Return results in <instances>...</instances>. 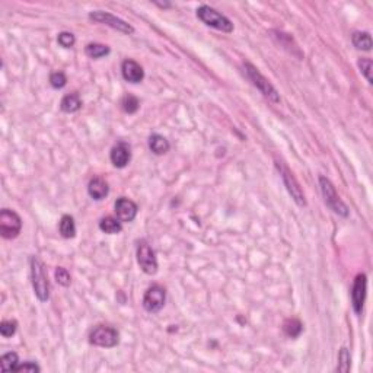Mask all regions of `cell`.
<instances>
[{"label": "cell", "mask_w": 373, "mask_h": 373, "mask_svg": "<svg viewBox=\"0 0 373 373\" xmlns=\"http://www.w3.org/2000/svg\"><path fill=\"white\" fill-rule=\"evenodd\" d=\"M244 69H245L246 76L249 77V81L252 82V85L258 91L264 95L265 98H268L273 102H280V96H279V93L276 91V88L265 79L261 73L258 72L257 67H254L251 63H245L244 64Z\"/></svg>", "instance_id": "obj_3"}, {"label": "cell", "mask_w": 373, "mask_h": 373, "mask_svg": "<svg viewBox=\"0 0 373 373\" xmlns=\"http://www.w3.org/2000/svg\"><path fill=\"white\" fill-rule=\"evenodd\" d=\"M165 299H166V291L164 287L159 284H153L146 290L143 298V308L150 313H156L164 308Z\"/></svg>", "instance_id": "obj_9"}, {"label": "cell", "mask_w": 373, "mask_h": 373, "mask_svg": "<svg viewBox=\"0 0 373 373\" xmlns=\"http://www.w3.org/2000/svg\"><path fill=\"white\" fill-rule=\"evenodd\" d=\"M111 162L114 166H117V168H124V166H127L128 162H130V159H131V152H130V146L127 143H124V142H121L119 145H115L112 147V150H111Z\"/></svg>", "instance_id": "obj_14"}, {"label": "cell", "mask_w": 373, "mask_h": 373, "mask_svg": "<svg viewBox=\"0 0 373 373\" xmlns=\"http://www.w3.org/2000/svg\"><path fill=\"white\" fill-rule=\"evenodd\" d=\"M372 60L370 58H362L360 62H359V67H360V70L362 73L364 74V77L367 79V82L372 83Z\"/></svg>", "instance_id": "obj_29"}, {"label": "cell", "mask_w": 373, "mask_h": 373, "mask_svg": "<svg viewBox=\"0 0 373 373\" xmlns=\"http://www.w3.org/2000/svg\"><path fill=\"white\" fill-rule=\"evenodd\" d=\"M22 220L16 211L3 209L0 211V233L5 239H13L21 233Z\"/></svg>", "instance_id": "obj_5"}, {"label": "cell", "mask_w": 373, "mask_h": 373, "mask_svg": "<svg viewBox=\"0 0 373 373\" xmlns=\"http://www.w3.org/2000/svg\"><path fill=\"white\" fill-rule=\"evenodd\" d=\"M57 41H58V44L62 47H64V48H70V47L74 46L76 38H74V35H73L72 32H62V34H58Z\"/></svg>", "instance_id": "obj_30"}, {"label": "cell", "mask_w": 373, "mask_h": 373, "mask_svg": "<svg viewBox=\"0 0 373 373\" xmlns=\"http://www.w3.org/2000/svg\"><path fill=\"white\" fill-rule=\"evenodd\" d=\"M276 166H277L279 172H280V175H282L284 185L287 187V191L290 192L291 199L296 201V204H298V206L303 207V206L306 204V200H305V194H303V191H302L301 185H299L298 180L295 178V175L290 172V169H289L286 165L283 164V162H276Z\"/></svg>", "instance_id": "obj_6"}, {"label": "cell", "mask_w": 373, "mask_h": 373, "mask_svg": "<svg viewBox=\"0 0 373 373\" xmlns=\"http://www.w3.org/2000/svg\"><path fill=\"white\" fill-rule=\"evenodd\" d=\"M40 366L35 364L34 362H25V363L18 364L15 372H40Z\"/></svg>", "instance_id": "obj_31"}, {"label": "cell", "mask_w": 373, "mask_h": 373, "mask_svg": "<svg viewBox=\"0 0 373 373\" xmlns=\"http://www.w3.org/2000/svg\"><path fill=\"white\" fill-rule=\"evenodd\" d=\"M89 341L93 346L111 348V347H115L119 344V332H117V329H114L112 327L101 325V327L95 328L92 331Z\"/></svg>", "instance_id": "obj_7"}, {"label": "cell", "mask_w": 373, "mask_h": 373, "mask_svg": "<svg viewBox=\"0 0 373 373\" xmlns=\"http://www.w3.org/2000/svg\"><path fill=\"white\" fill-rule=\"evenodd\" d=\"M197 16L207 27L219 29L222 32H232L233 31V24L230 22V19L223 16L222 13H219L218 10H214L210 6H206V5L200 6L197 9Z\"/></svg>", "instance_id": "obj_2"}, {"label": "cell", "mask_w": 373, "mask_h": 373, "mask_svg": "<svg viewBox=\"0 0 373 373\" xmlns=\"http://www.w3.org/2000/svg\"><path fill=\"white\" fill-rule=\"evenodd\" d=\"M89 18L98 24H104V25H108V27L117 29L123 34H133L134 32V28L131 27L130 24H127L126 21L114 16L112 13L108 12H102V10H96V12H91L89 13Z\"/></svg>", "instance_id": "obj_8"}, {"label": "cell", "mask_w": 373, "mask_h": 373, "mask_svg": "<svg viewBox=\"0 0 373 373\" xmlns=\"http://www.w3.org/2000/svg\"><path fill=\"white\" fill-rule=\"evenodd\" d=\"M283 329H284L286 336H289V337H291V338L299 337L302 332L301 321L296 318L286 319V321H284V324H283Z\"/></svg>", "instance_id": "obj_20"}, {"label": "cell", "mask_w": 373, "mask_h": 373, "mask_svg": "<svg viewBox=\"0 0 373 373\" xmlns=\"http://www.w3.org/2000/svg\"><path fill=\"white\" fill-rule=\"evenodd\" d=\"M88 192L93 200H102L108 195L109 187L107 182L104 181L102 178L96 176L89 182V187H88Z\"/></svg>", "instance_id": "obj_15"}, {"label": "cell", "mask_w": 373, "mask_h": 373, "mask_svg": "<svg viewBox=\"0 0 373 373\" xmlns=\"http://www.w3.org/2000/svg\"><path fill=\"white\" fill-rule=\"evenodd\" d=\"M149 147L155 155H164L169 150V142L164 136L153 134L149 139Z\"/></svg>", "instance_id": "obj_16"}, {"label": "cell", "mask_w": 373, "mask_h": 373, "mask_svg": "<svg viewBox=\"0 0 373 373\" xmlns=\"http://www.w3.org/2000/svg\"><path fill=\"white\" fill-rule=\"evenodd\" d=\"M50 83L55 89H62L67 83V77L63 72H54L51 73V76H50Z\"/></svg>", "instance_id": "obj_27"}, {"label": "cell", "mask_w": 373, "mask_h": 373, "mask_svg": "<svg viewBox=\"0 0 373 373\" xmlns=\"http://www.w3.org/2000/svg\"><path fill=\"white\" fill-rule=\"evenodd\" d=\"M31 279L32 287L40 302H47L50 298V283L43 261L36 257L31 258Z\"/></svg>", "instance_id": "obj_1"}, {"label": "cell", "mask_w": 373, "mask_h": 373, "mask_svg": "<svg viewBox=\"0 0 373 373\" xmlns=\"http://www.w3.org/2000/svg\"><path fill=\"white\" fill-rule=\"evenodd\" d=\"M137 261L140 268L145 271L146 274H156L158 271V260H156L155 251L147 245L146 242L139 244L137 248Z\"/></svg>", "instance_id": "obj_10"}, {"label": "cell", "mask_w": 373, "mask_h": 373, "mask_svg": "<svg viewBox=\"0 0 373 373\" xmlns=\"http://www.w3.org/2000/svg\"><path fill=\"white\" fill-rule=\"evenodd\" d=\"M121 107L123 109L127 112V114H133V112H136L139 107H140V102L137 100L136 96H133V95H126L123 101H121Z\"/></svg>", "instance_id": "obj_24"}, {"label": "cell", "mask_w": 373, "mask_h": 373, "mask_svg": "<svg viewBox=\"0 0 373 373\" xmlns=\"http://www.w3.org/2000/svg\"><path fill=\"white\" fill-rule=\"evenodd\" d=\"M16 328H18L16 321H3L0 324V334L3 337H12L16 332Z\"/></svg>", "instance_id": "obj_25"}, {"label": "cell", "mask_w": 373, "mask_h": 373, "mask_svg": "<svg viewBox=\"0 0 373 373\" xmlns=\"http://www.w3.org/2000/svg\"><path fill=\"white\" fill-rule=\"evenodd\" d=\"M319 185H321V191H322L324 200H325V204L328 207L332 210L334 213L340 214V216L347 218L348 216V209H347L346 204L340 200L337 191H336V188L331 184V181L327 180L325 176H321L319 178Z\"/></svg>", "instance_id": "obj_4"}, {"label": "cell", "mask_w": 373, "mask_h": 373, "mask_svg": "<svg viewBox=\"0 0 373 373\" xmlns=\"http://www.w3.org/2000/svg\"><path fill=\"white\" fill-rule=\"evenodd\" d=\"M100 229L102 232L108 233V235H117L121 232V222L119 219L111 218V216H107L104 218L100 222Z\"/></svg>", "instance_id": "obj_18"}, {"label": "cell", "mask_w": 373, "mask_h": 373, "mask_svg": "<svg viewBox=\"0 0 373 373\" xmlns=\"http://www.w3.org/2000/svg\"><path fill=\"white\" fill-rule=\"evenodd\" d=\"M351 40L357 50L369 51L372 48V38L369 35V32H355Z\"/></svg>", "instance_id": "obj_19"}, {"label": "cell", "mask_w": 373, "mask_h": 373, "mask_svg": "<svg viewBox=\"0 0 373 373\" xmlns=\"http://www.w3.org/2000/svg\"><path fill=\"white\" fill-rule=\"evenodd\" d=\"M366 299V276L359 274L356 277L351 291V301H353V309L356 313H360L363 309V303Z\"/></svg>", "instance_id": "obj_12"}, {"label": "cell", "mask_w": 373, "mask_h": 373, "mask_svg": "<svg viewBox=\"0 0 373 373\" xmlns=\"http://www.w3.org/2000/svg\"><path fill=\"white\" fill-rule=\"evenodd\" d=\"M55 282L58 283L60 286H64V287H67L69 284H70V282H72V277H70V274H69V271L66 270V268H63V267H58L57 270H55Z\"/></svg>", "instance_id": "obj_26"}, {"label": "cell", "mask_w": 373, "mask_h": 373, "mask_svg": "<svg viewBox=\"0 0 373 373\" xmlns=\"http://www.w3.org/2000/svg\"><path fill=\"white\" fill-rule=\"evenodd\" d=\"M114 207H115V214H117V219H119L120 222L128 223V222H133L134 218H136L137 204L134 201L121 197V199L115 201V206Z\"/></svg>", "instance_id": "obj_11"}, {"label": "cell", "mask_w": 373, "mask_h": 373, "mask_svg": "<svg viewBox=\"0 0 373 373\" xmlns=\"http://www.w3.org/2000/svg\"><path fill=\"white\" fill-rule=\"evenodd\" d=\"M121 73H123V77L130 83H140L145 77V72H143L142 66L130 58L123 62Z\"/></svg>", "instance_id": "obj_13"}, {"label": "cell", "mask_w": 373, "mask_h": 373, "mask_svg": "<svg viewBox=\"0 0 373 373\" xmlns=\"http://www.w3.org/2000/svg\"><path fill=\"white\" fill-rule=\"evenodd\" d=\"M81 107H82V102L77 93H69L60 102V108L64 112H76L81 109Z\"/></svg>", "instance_id": "obj_17"}, {"label": "cell", "mask_w": 373, "mask_h": 373, "mask_svg": "<svg viewBox=\"0 0 373 373\" xmlns=\"http://www.w3.org/2000/svg\"><path fill=\"white\" fill-rule=\"evenodd\" d=\"M60 233L63 235V238L70 239L76 235V225H74V220L72 216H63L60 220Z\"/></svg>", "instance_id": "obj_21"}, {"label": "cell", "mask_w": 373, "mask_h": 373, "mask_svg": "<svg viewBox=\"0 0 373 373\" xmlns=\"http://www.w3.org/2000/svg\"><path fill=\"white\" fill-rule=\"evenodd\" d=\"M85 53L88 57L91 58H101V57H105L109 54V47L104 46V44H98V43H93V44H88L85 48Z\"/></svg>", "instance_id": "obj_22"}, {"label": "cell", "mask_w": 373, "mask_h": 373, "mask_svg": "<svg viewBox=\"0 0 373 373\" xmlns=\"http://www.w3.org/2000/svg\"><path fill=\"white\" fill-rule=\"evenodd\" d=\"M338 360H340L338 370H340V372H348V369H350V355H348L347 348H344V347H343L341 351H340Z\"/></svg>", "instance_id": "obj_28"}, {"label": "cell", "mask_w": 373, "mask_h": 373, "mask_svg": "<svg viewBox=\"0 0 373 373\" xmlns=\"http://www.w3.org/2000/svg\"><path fill=\"white\" fill-rule=\"evenodd\" d=\"M19 363V357L16 353L10 351V353H6V355L2 356L0 359V367L3 372H8V370H15L16 366Z\"/></svg>", "instance_id": "obj_23"}]
</instances>
